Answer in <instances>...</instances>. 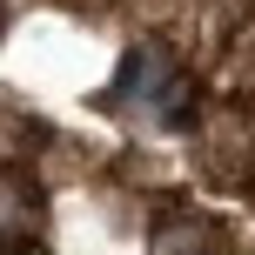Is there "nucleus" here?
Returning a JSON list of instances; mask_svg holds the SVG:
<instances>
[{
    "mask_svg": "<svg viewBox=\"0 0 255 255\" xmlns=\"http://www.w3.org/2000/svg\"><path fill=\"white\" fill-rule=\"evenodd\" d=\"M121 108L148 115L154 128L181 121V115H188V81H181V67H168L161 54H134L128 74H121Z\"/></svg>",
    "mask_w": 255,
    "mask_h": 255,
    "instance_id": "1",
    "label": "nucleus"
},
{
    "mask_svg": "<svg viewBox=\"0 0 255 255\" xmlns=\"http://www.w3.org/2000/svg\"><path fill=\"white\" fill-rule=\"evenodd\" d=\"M148 255H229L222 249V229L215 222H161V229H154V249Z\"/></svg>",
    "mask_w": 255,
    "mask_h": 255,
    "instance_id": "2",
    "label": "nucleus"
}]
</instances>
